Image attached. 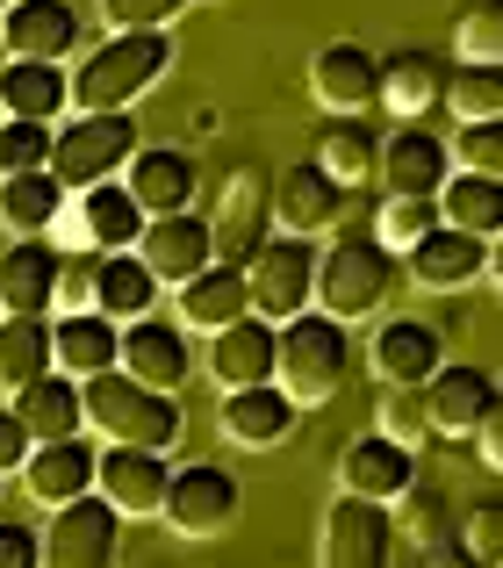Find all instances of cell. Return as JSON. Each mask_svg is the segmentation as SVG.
Listing matches in <instances>:
<instances>
[{"instance_id":"f35d334b","label":"cell","mask_w":503,"mask_h":568,"mask_svg":"<svg viewBox=\"0 0 503 568\" xmlns=\"http://www.w3.org/2000/svg\"><path fill=\"white\" fill-rule=\"evenodd\" d=\"M58 152V123L37 115H0V173H43Z\"/></svg>"},{"instance_id":"f907efd6","label":"cell","mask_w":503,"mask_h":568,"mask_svg":"<svg viewBox=\"0 0 503 568\" xmlns=\"http://www.w3.org/2000/svg\"><path fill=\"white\" fill-rule=\"evenodd\" d=\"M424 568H490V561H482L475 547L461 540V532H439V540L424 547Z\"/></svg>"},{"instance_id":"681fc988","label":"cell","mask_w":503,"mask_h":568,"mask_svg":"<svg viewBox=\"0 0 503 568\" xmlns=\"http://www.w3.org/2000/svg\"><path fill=\"white\" fill-rule=\"evenodd\" d=\"M403 526L418 532L424 547H432V540H439V526H446V497H439V489H424V483H418V489H410V497H403Z\"/></svg>"},{"instance_id":"8d00e7d4","label":"cell","mask_w":503,"mask_h":568,"mask_svg":"<svg viewBox=\"0 0 503 568\" xmlns=\"http://www.w3.org/2000/svg\"><path fill=\"white\" fill-rule=\"evenodd\" d=\"M439 209H446V223H461V231L503 237V181L496 173H461L453 166V181L439 187Z\"/></svg>"},{"instance_id":"9a60e30c","label":"cell","mask_w":503,"mask_h":568,"mask_svg":"<svg viewBox=\"0 0 503 568\" xmlns=\"http://www.w3.org/2000/svg\"><path fill=\"white\" fill-rule=\"evenodd\" d=\"M58 274H65V245L14 237L0 252V303H8V317H58Z\"/></svg>"},{"instance_id":"ffe728a7","label":"cell","mask_w":503,"mask_h":568,"mask_svg":"<svg viewBox=\"0 0 503 568\" xmlns=\"http://www.w3.org/2000/svg\"><path fill=\"white\" fill-rule=\"evenodd\" d=\"M144 266H152L166 288H181V281H195L202 266L216 260V231L209 216H195V209H181V216H152L144 223Z\"/></svg>"},{"instance_id":"484cf974","label":"cell","mask_w":503,"mask_h":568,"mask_svg":"<svg viewBox=\"0 0 503 568\" xmlns=\"http://www.w3.org/2000/svg\"><path fill=\"white\" fill-rule=\"evenodd\" d=\"M295 417H302V403H295L280 382L230 388V396H224V439L245 446V454H266V446H280L295 432Z\"/></svg>"},{"instance_id":"816d5d0a","label":"cell","mask_w":503,"mask_h":568,"mask_svg":"<svg viewBox=\"0 0 503 568\" xmlns=\"http://www.w3.org/2000/svg\"><path fill=\"white\" fill-rule=\"evenodd\" d=\"M475 454H482V468L503 475V396L490 403V417H482V432H475Z\"/></svg>"},{"instance_id":"74e56055","label":"cell","mask_w":503,"mask_h":568,"mask_svg":"<svg viewBox=\"0 0 503 568\" xmlns=\"http://www.w3.org/2000/svg\"><path fill=\"white\" fill-rule=\"evenodd\" d=\"M446 223V209H439V194H381V209H374V237L389 252H410V245H424V237Z\"/></svg>"},{"instance_id":"44dd1931","label":"cell","mask_w":503,"mask_h":568,"mask_svg":"<svg viewBox=\"0 0 503 568\" xmlns=\"http://www.w3.org/2000/svg\"><path fill=\"white\" fill-rule=\"evenodd\" d=\"M490 245H496V237L461 231V223H439L424 245L403 252V266H410L418 288H468L475 274H490Z\"/></svg>"},{"instance_id":"4dcf8cb0","label":"cell","mask_w":503,"mask_h":568,"mask_svg":"<svg viewBox=\"0 0 503 568\" xmlns=\"http://www.w3.org/2000/svg\"><path fill=\"white\" fill-rule=\"evenodd\" d=\"M446 80L453 65L432 51H389L381 58V109L403 115V123H418V115H432L439 101H446Z\"/></svg>"},{"instance_id":"c3c4849f","label":"cell","mask_w":503,"mask_h":568,"mask_svg":"<svg viewBox=\"0 0 503 568\" xmlns=\"http://www.w3.org/2000/svg\"><path fill=\"white\" fill-rule=\"evenodd\" d=\"M29 454H37V439H29L22 410H14V403H0V475H22Z\"/></svg>"},{"instance_id":"7a4b0ae2","label":"cell","mask_w":503,"mask_h":568,"mask_svg":"<svg viewBox=\"0 0 503 568\" xmlns=\"http://www.w3.org/2000/svg\"><path fill=\"white\" fill-rule=\"evenodd\" d=\"M86 388V432H101L109 446H158V454H173L181 446V403L166 396V388L137 382L130 367H109V375L80 382Z\"/></svg>"},{"instance_id":"f6af8a7d","label":"cell","mask_w":503,"mask_h":568,"mask_svg":"<svg viewBox=\"0 0 503 568\" xmlns=\"http://www.w3.org/2000/svg\"><path fill=\"white\" fill-rule=\"evenodd\" d=\"M195 0H101L109 29H173Z\"/></svg>"},{"instance_id":"db71d44e","label":"cell","mask_w":503,"mask_h":568,"mask_svg":"<svg viewBox=\"0 0 503 568\" xmlns=\"http://www.w3.org/2000/svg\"><path fill=\"white\" fill-rule=\"evenodd\" d=\"M8 8H14V0H0V14H8Z\"/></svg>"},{"instance_id":"d6986e66","label":"cell","mask_w":503,"mask_h":568,"mask_svg":"<svg viewBox=\"0 0 503 568\" xmlns=\"http://www.w3.org/2000/svg\"><path fill=\"white\" fill-rule=\"evenodd\" d=\"M424 396H432V425H439V439H475L482 432V417H490V403L503 396L490 367H475V361H446L432 382H424Z\"/></svg>"},{"instance_id":"cb8c5ba5","label":"cell","mask_w":503,"mask_h":568,"mask_svg":"<svg viewBox=\"0 0 503 568\" xmlns=\"http://www.w3.org/2000/svg\"><path fill=\"white\" fill-rule=\"evenodd\" d=\"M72 43H80L72 0H14V8L0 14V51L8 58H58V65H65Z\"/></svg>"},{"instance_id":"4316f807","label":"cell","mask_w":503,"mask_h":568,"mask_svg":"<svg viewBox=\"0 0 503 568\" xmlns=\"http://www.w3.org/2000/svg\"><path fill=\"white\" fill-rule=\"evenodd\" d=\"M130 194L144 202V216H181V209H195V187H202V166L181 152V144H144L137 159H130Z\"/></svg>"},{"instance_id":"f546056e","label":"cell","mask_w":503,"mask_h":568,"mask_svg":"<svg viewBox=\"0 0 503 568\" xmlns=\"http://www.w3.org/2000/svg\"><path fill=\"white\" fill-rule=\"evenodd\" d=\"M14 410H22L29 439L51 446V439H72V432H86V388H80V375L51 367V375H37L29 388H14Z\"/></svg>"},{"instance_id":"ab89813d","label":"cell","mask_w":503,"mask_h":568,"mask_svg":"<svg viewBox=\"0 0 503 568\" xmlns=\"http://www.w3.org/2000/svg\"><path fill=\"white\" fill-rule=\"evenodd\" d=\"M446 109L461 115V123H482V115H503V65H475V58H461L446 80Z\"/></svg>"},{"instance_id":"7402d4cb","label":"cell","mask_w":503,"mask_h":568,"mask_svg":"<svg viewBox=\"0 0 503 568\" xmlns=\"http://www.w3.org/2000/svg\"><path fill=\"white\" fill-rule=\"evenodd\" d=\"M367 367H374L381 388H396V382H432L439 367H446V346H439V332L424 317H389V324H374Z\"/></svg>"},{"instance_id":"f1b7e54d","label":"cell","mask_w":503,"mask_h":568,"mask_svg":"<svg viewBox=\"0 0 503 568\" xmlns=\"http://www.w3.org/2000/svg\"><path fill=\"white\" fill-rule=\"evenodd\" d=\"M72 209V187L58 181L51 166L43 173H0V231L14 237H51Z\"/></svg>"},{"instance_id":"e575fe53","label":"cell","mask_w":503,"mask_h":568,"mask_svg":"<svg viewBox=\"0 0 503 568\" xmlns=\"http://www.w3.org/2000/svg\"><path fill=\"white\" fill-rule=\"evenodd\" d=\"M317 166L331 173V181H346V187L381 181V138H374V123H360V115H331V123L317 130Z\"/></svg>"},{"instance_id":"6f0895ef","label":"cell","mask_w":503,"mask_h":568,"mask_svg":"<svg viewBox=\"0 0 503 568\" xmlns=\"http://www.w3.org/2000/svg\"><path fill=\"white\" fill-rule=\"evenodd\" d=\"M0 483H8V475H0Z\"/></svg>"},{"instance_id":"9c48e42d","label":"cell","mask_w":503,"mask_h":568,"mask_svg":"<svg viewBox=\"0 0 503 568\" xmlns=\"http://www.w3.org/2000/svg\"><path fill=\"white\" fill-rule=\"evenodd\" d=\"M266 223H274V173H266V166H230L224 173V194H216V216H209L216 260L252 266V260H259V245L274 237Z\"/></svg>"},{"instance_id":"ba28073f","label":"cell","mask_w":503,"mask_h":568,"mask_svg":"<svg viewBox=\"0 0 503 568\" xmlns=\"http://www.w3.org/2000/svg\"><path fill=\"white\" fill-rule=\"evenodd\" d=\"M144 202L130 194V181H101V187H80L58 223L65 252H137L144 245Z\"/></svg>"},{"instance_id":"b9f144b4","label":"cell","mask_w":503,"mask_h":568,"mask_svg":"<svg viewBox=\"0 0 503 568\" xmlns=\"http://www.w3.org/2000/svg\"><path fill=\"white\" fill-rule=\"evenodd\" d=\"M453 166L461 173H496L503 181V115H482V123L453 130Z\"/></svg>"},{"instance_id":"ee69618b","label":"cell","mask_w":503,"mask_h":568,"mask_svg":"<svg viewBox=\"0 0 503 568\" xmlns=\"http://www.w3.org/2000/svg\"><path fill=\"white\" fill-rule=\"evenodd\" d=\"M101 260H109V252H65V274H58V317L101 303Z\"/></svg>"},{"instance_id":"9f6ffc18","label":"cell","mask_w":503,"mask_h":568,"mask_svg":"<svg viewBox=\"0 0 503 568\" xmlns=\"http://www.w3.org/2000/svg\"><path fill=\"white\" fill-rule=\"evenodd\" d=\"M490 568H503V561H490Z\"/></svg>"},{"instance_id":"d4e9b609","label":"cell","mask_w":503,"mask_h":568,"mask_svg":"<svg viewBox=\"0 0 503 568\" xmlns=\"http://www.w3.org/2000/svg\"><path fill=\"white\" fill-rule=\"evenodd\" d=\"M181 324L187 332H224V324H238V317H252V274L245 266H230V260H209L195 281H181Z\"/></svg>"},{"instance_id":"4fadbf2b","label":"cell","mask_w":503,"mask_h":568,"mask_svg":"<svg viewBox=\"0 0 503 568\" xmlns=\"http://www.w3.org/2000/svg\"><path fill=\"white\" fill-rule=\"evenodd\" d=\"M94 489L115 504L123 518H166L173 497V460L158 446H101V475Z\"/></svg>"},{"instance_id":"1f68e13d","label":"cell","mask_w":503,"mask_h":568,"mask_svg":"<svg viewBox=\"0 0 503 568\" xmlns=\"http://www.w3.org/2000/svg\"><path fill=\"white\" fill-rule=\"evenodd\" d=\"M72 109V72L58 58H8L0 65V115H37L58 123Z\"/></svg>"},{"instance_id":"277c9868","label":"cell","mask_w":503,"mask_h":568,"mask_svg":"<svg viewBox=\"0 0 503 568\" xmlns=\"http://www.w3.org/2000/svg\"><path fill=\"white\" fill-rule=\"evenodd\" d=\"M403 252H389L381 237H360V231H346V237H331L324 245V266H317V310H331V317H374L381 303L396 295V274H403Z\"/></svg>"},{"instance_id":"3957f363","label":"cell","mask_w":503,"mask_h":568,"mask_svg":"<svg viewBox=\"0 0 503 568\" xmlns=\"http://www.w3.org/2000/svg\"><path fill=\"white\" fill-rule=\"evenodd\" d=\"M352 375V338H346V317H331V310H302V317L280 324V388H288L295 403H331L338 388Z\"/></svg>"},{"instance_id":"8fae6325","label":"cell","mask_w":503,"mask_h":568,"mask_svg":"<svg viewBox=\"0 0 503 568\" xmlns=\"http://www.w3.org/2000/svg\"><path fill=\"white\" fill-rule=\"evenodd\" d=\"M238 475L216 468V460H195V468H173V497H166V526L181 540H216V532L238 526Z\"/></svg>"},{"instance_id":"603a6c76","label":"cell","mask_w":503,"mask_h":568,"mask_svg":"<svg viewBox=\"0 0 503 568\" xmlns=\"http://www.w3.org/2000/svg\"><path fill=\"white\" fill-rule=\"evenodd\" d=\"M123 367L137 382L166 388V396H181V382L195 375V353H187V324H166V317H137L123 324Z\"/></svg>"},{"instance_id":"6da1fadb","label":"cell","mask_w":503,"mask_h":568,"mask_svg":"<svg viewBox=\"0 0 503 568\" xmlns=\"http://www.w3.org/2000/svg\"><path fill=\"white\" fill-rule=\"evenodd\" d=\"M173 29H109L94 51L72 65V109L80 115H109L144 101L158 80L173 72Z\"/></svg>"},{"instance_id":"bcb514c9","label":"cell","mask_w":503,"mask_h":568,"mask_svg":"<svg viewBox=\"0 0 503 568\" xmlns=\"http://www.w3.org/2000/svg\"><path fill=\"white\" fill-rule=\"evenodd\" d=\"M461 540L475 547L482 561H503V497H482V504H468V518H461Z\"/></svg>"},{"instance_id":"836d02e7","label":"cell","mask_w":503,"mask_h":568,"mask_svg":"<svg viewBox=\"0 0 503 568\" xmlns=\"http://www.w3.org/2000/svg\"><path fill=\"white\" fill-rule=\"evenodd\" d=\"M58 367V317H0V388H29Z\"/></svg>"},{"instance_id":"11a10c76","label":"cell","mask_w":503,"mask_h":568,"mask_svg":"<svg viewBox=\"0 0 503 568\" xmlns=\"http://www.w3.org/2000/svg\"><path fill=\"white\" fill-rule=\"evenodd\" d=\"M0 317H8V303H0Z\"/></svg>"},{"instance_id":"7bdbcfd3","label":"cell","mask_w":503,"mask_h":568,"mask_svg":"<svg viewBox=\"0 0 503 568\" xmlns=\"http://www.w3.org/2000/svg\"><path fill=\"white\" fill-rule=\"evenodd\" d=\"M453 43H461V58H475V65H503V0H475V8L461 14V29H453Z\"/></svg>"},{"instance_id":"d6a6232c","label":"cell","mask_w":503,"mask_h":568,"mask_svg":"<svg viewBox=\"0 0 503 568\" xmlns=\"http://www.w3.org/2000/svg\"><path fill=\"white\" fill-rule=\"evenodd\" d=\"M58 367L80 375V382L123 367V324H115L109 310H72V317H58Z\"/></svg>"},{"instance_id":"ac0fdd59","label":"cell","mask_w":503,"mask_h":568,"mask_svg":"<svg viewBox=\"0 0 503 568\" xmlns=\"http://www.w3.org/2000/svg\"><path fill=\"white\" fill-rule=\"evenodd\" d=\"M453 181V144L432 138L424 123H396L381 138V187L389 194H439Z\"/></svg>"},{"instance_id":"d590c367","label":"cell","mask_w":503,"mask_h":568,"mask_svg":"<svg viewBox=\"0 0 503 568\" xmlns=\"http://www.w3.org/2000/svg\"><path fill=\"white\" fill-rule=\"evenodd\" d=\"M158 288H166V281L144 266V252H109V260H101V303L94 310H109L115 324H137V317H152Z\"/></svg>"},{"instance_id":"7c38bea8","label":"cell","mask_w":503,"mask_h":568,"mask_svg":"<svg viewBox=\"0 0 503 568\" xmlns=\"http://www.w3.org/2000/svg\"><path fill=\"white\" fill-rule=\"evenodd\" d=\"M338 489H352V497H374V504H403L410 489H418V446L389 439V432H360V439H346V454H338Z\"/></svg>"},{"instance_id":"7dc6e473","label":"cell","mask_w":503,"mask_h":568,"mask_svg":"<svg viewBox=\"0 0 503 568\" xmlns=\"http://www.w3.org/2000/svg\"><path fill=\"white\" fill-rule=\"evenodd\" d=\"M0 568H43V532L22 518H0Z\"/></svg>"},{"instance_id":"52a82bcc","label":"cell","mask_w":503,"mask_h":568,"mask_svg":"<svg viewBox=\"0 0 503 568\" xmlns=\"http://www.w3.org/2000/svg\"><path fill=\"white\" fill-rule=\"evenodd\" d=\"M115 555H123V511L101 489L58 504L43 526V568H115Z\"/></svg>"},{"instance_id":"f5cc1de1","label":"cell","mask_w":503,"mask_h":568,"mask_svg":"<svg viewBox=\"0 0 503 568\" xmlns=\"http://www.w3.org/2000/svg\"><path fill=\"white\" fill-rule=\"evenodd\" d=\"M490 274H496V288H503V237L490 245Z\"/></svg>"},{"instance_id":"2e32d148","label":"cell","mask_w":503,"mask_h":568,"mask_svg":"<svg viewBox=\"0 0 503 568\" xmlns=\"http://www.w3.org/2000/svg\"><path fill=\"white\" fill-rule=\"evenodd\" d=\"M209 375L216 388H259V382H274L280 375V324L274 317H238V324H224V332L209 338Z\"/></svg>"},{"instance_id":"5bb4252c","label":"cell","mask_w":503,"mask_h":568,"mask_svg":"<svg viewBox=\"0 0 503 568\" xmlns=\"http://www.w3.org/2000/svg\"><path fill=\"white\" fill-rule=\"evenodd\" d=\"M309 94H317V109H331V115L381 109V58L367 51V43H352V37L324 43V51L309 58Z\"/></svg>"},{"instance_id":"8992f818","label":"cell","mask_w":503,"mask_h":568,"mask_svg":"<svg viewBox=\"0 0 503 568\" xmlns=\"http://www.w3.org/2000/svg\"><path fill=\"white\" fill-rule=\"evenodd\" d=\"M317 266H324L317 237L274 231V237L259 245V260L245 266V274H252V310H259V317H274V324L317 310Z\"/></svg>"},{"instance_id":"5b68a950","label":"cell","mask_w":503,"mask_h":568,"mask_svg":"<svg viewBox=\"0 0 503 568\" xmlns=\"http://www.w3.org/2000/svg\"><path fill=\"white\" fill-rule=\"evenodd\" d=\"M137 152H144V138H137V115H130V109H109V115H65V123H58L51 173H58L72 194H80V187H101V181H123Z\"/></svg>"},{"instance_id":"30bf717a","label":"cell","mask_w":503,"mask_h":568,"mask_svg":"<svg viewBox=\"0 0 503 568\" xmlns=\"http://www.w3.org/2000/svg\"><path fill=\"white\" fill-rule=\"evenodd\" d=\"M389 555H396V518H389V504L338 489V504L324 511L317 561L324 568H389Z\"/></svg>"},{"instance_id":"e0dca14e","label":"cell","mask_w":503,"mask_h":568,"mask_svg":"<svg viewBox=\"0 0 503 568\" xmlns=\"http://www.w3.org/2000/svg\"><path fill=\"white\" fill-rule=\"evenodd\" d=\"M338 216H346V181H331L317 159L274 173V223H280V231L317 237V231H331Z\"/></svg>"},{"instance_id":"60d3db41","label":"cell","mask_w":503,"mask_h":568,"mask_svg":"<svg viewBox=\"0 0 503 568\" xmlns=\"http://www.w3.org/2000/svg\"><path fill=\"white\" fill-rule=\"evenodd\" d=\"M381 432L389 439H403V446H424L432 439V396H424V382H396L389 396H381Z\"/></svg>"},{"instance_id":"83f0119b","label":"cell","mask_w":503,"mask_h":568,"mask_svg":"<svg viewBox=\"0 0 503 568\" xmlns=\"http://www.w3.org/2000/svg\"><path fill=\"white\" fill-rule=\"evenodd\" d=\"M94 475H101V446H86L80 432H72V439H51V446H37V454H29L22 483H29V504L58 511V504L86 497V489H94Z\"/></svg>"}]
</instances>
